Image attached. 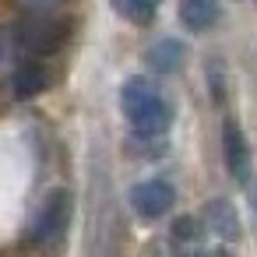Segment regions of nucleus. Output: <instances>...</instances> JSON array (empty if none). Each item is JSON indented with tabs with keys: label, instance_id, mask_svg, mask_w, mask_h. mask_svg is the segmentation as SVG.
I'll return each instance as SVG.
<instances>
[{
	"label": "nucleus",
	"instance_id": "obj_1",
	"mask_svg": "<svg viewBox=\"0 0 257 257\" xmlns=\"http://www.w3.org/2000/svg\"><path fill=\"white\" fill-rule=\"evenodd\" d=\"M67 32H71V22H57L53 11H46V15H29V22L18 25L15 43L25 57H46L57 46H64Z\"/></svg>",
	"mask_w": 257,
	"mask_h": 257
},
{
	"label": "nucleus",
	"instance_id": "obj_2",
	"mask_svg": "<svg viewBox=\"0 0 257 257\" xmlns=\"http://www.w3.org/2000/svg\"><path fill=\"white\" fill-rule=\"evenodd\" d=\"M67 218H71V197H67V190L50 194L46 204H43V211H39V218H36V225H32V239L36 243L57 239L67 229Z\"/></svg>",
	"mask_w": 257,
	"mask_h": 257
},
{
	"label": "nucleus",
	"instance_id": "obj_3",
	"mask_svg": "<svg viewBox=\"0 0 257 257\" xmlns=\"http://www.w3.org/2000/svg\"><path fill=\"white\" fill-rule=\"evenodd\" d=\"M131 201L141 218H159L173 208V187L166 180H145L131 190Z\"/></svg>",
	"mask_w": 257,
	"mask_h": 257
},
{
	"label": "nucleus",
	"instance_id": "obj_4",
	"mask_svg": "<svg viewBox=\"0 0 257 257\" xmlns=\"http://www.w3.org/2000/svg\"><path fill=\"white\" fill-rule=\"evenodd\" d=\"M222 148H225V166H229V173H232L239 183H246V176H250V148H246L243 131H239L232 120H225V127H222Z\"/></svg>",
	"mask_w": 257,
	"mask_h": 257
},
{
	"label": "nucleus",
	"instance_id": "obj_5",
	"mask_svg": "<svg viewBox=\"0 0 257 257\" xmlns=\"http://www.w3.org/2000/svg\"><path fill=\"white\" fill-rule=\"evenodd\" d=\"M159 102V92L145 81V78H131L127 85H123V95H120V106H123V113H127V120H134V116H141L148 106H155Z\"/></svg>",
	"mask_w": 257,
	"mask_h": 257
},
{
	"label": "nucleus",
	"instance_id": "obj_6",
	"mask_svg": "<svg viewBox=\"0 0 257 257\" xmlns=\"http://www.w3.org/2000/svg\"><path fill=\"white\" fill-rule=\"evenodd\" d=\"M180 22L194 32H204L218 22V0H183L180 4Z\"/></svg>",
	"mask_w": 257,
	"mask_h": 257
},
{
	"label": "nucleus",
	"instance_id": "obj_7",
	"mask_svg": "<svg viewBox=\"0 0 257 257\" xmlns=\"http://www.w3.org/2000/svg\"><path fill=\"white\" fill-rule=\"evenodd\" d=\"M11 85H15L18 99H32V95H39V92L50 88V71L43 64H25V67H18V74H15Z\"/></svg>",
	"mask_w": 257,
	"mask_h": 257
},
{
	"label": "nucleus",
	"instance_id": "obj_8",
	"mask_svg": "<svg viewBox=\"0 0 257 257\" xmlns=\"http://www.w3.org/2000/svg\"><path fill=\"white\" fill-rule=\"evenodd\" d=\"M169 123H173V113H169V106L159 99L155 106H148L141 116H134L131 120V127L141 134V138H159V134H166L169 131Z\"/></svg>",
	"mask_w": 257,
	"mask_h": 257
},
{
	"label": "nucleus",
	"instance_id": "obj_9",
	"mask_svg": "<svg viewBox=\"0 0 257 257\" xmlns=\"http://www.w3.org/2000/svg\"><path fill=\"white\" fill-rule=\"evenodd\" d=\"M183 57H187V50H183L176 39H162V43H155V46L148 50V64H152L155 71H162V74L180 71V67H183Z\"/></svg>",
	"mask_w": 257,
	"mask_h": 257
},
{
	"label": "nucleus",
	"instance_id": "obj_10",
	"mask_svg": "<svg viewBox=\"0 0 257 257\" xmlns=\"http://www.w3.org/2000/svg\"><path fill=\"white\" fill-rule=\"evenodd\" d=\"M204 222H208V229H215L218 236H229V239L239 236V218H236L232 204H225V201H211L208 211H204Z\"/></svg>",
	"mask_w": 257,
	"mask_h": 257
},
{
	"label": "nucleus",
	"instance_id": "obj_11",
	"mask_svg": "<svg viewBox=\"0 0 257 257\" xmlns=\"http://www.w3.org/2000/svg\"><path fill=\"white\" fill-rule=\"evenodd\" d=\"M159 4H162V0H113L116 15H123V18L134 22V25H148V22L155 18Z\"/></svg>",
	"mask_w": 257,
	"mask_h": 257
},
{
	"label": "nucleus",
	"instance_id": "obj_12",
	"mask_svg": "<svg viewBox=\"0 0 257 257\" xmlns=\"http://www.w3.org/2000/svg\"><path fill=\"white\" fill-rule=\"evenodd\" d=\"M15 4L22 11H29V15H46V11H57L64 0H15Z\"/></svg>",
	"mask_w": 257,
	"mask_h": 257
},
{
	"label": "nucleus",
	"instance_id": "obj_13",
	"mask_svg": "<svg viewBox=\"0 0 257 257\" xmlns=\"http://www.w3.org/2000/svg\"><path fill=\"white\" fill-rule=\"evenodd\" d=\"M176 236H194V218H180L176 222Z\"/></svg>",
	"mask_w": 257,
	"mask_h": 257
},
{
	"label": "nucleus",
	"instance_id": "obj_14",
	"mask_svg": "<svg viewBox=\"0 0 257 257\" xmlns=\"http://www.w3.org/2000/svg\"><path fill=\"white\" fill-rule=\"evenodd\" d=\"M4 57H8V32H0V64H4Z\"/></svg>",
	"mask_w": 257,
	"mask_h": 257
}]
</instances>
